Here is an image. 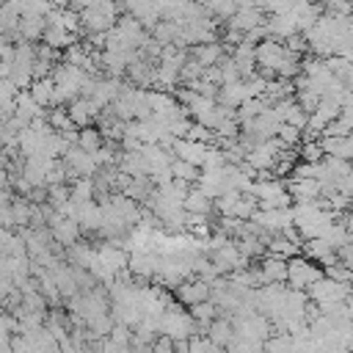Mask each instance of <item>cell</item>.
<instances>
[{
    "label": "cell",
    "instance_id": "1",
    "mask_svg": "<svg viewBox=\"0 0 353 353\" xmlns=\"http://www.w3.org/2000/svg\"><path fill=\"white\" fill-rule=\"evenodd\" d=\"M320 276H325L317 262L309 256V259H301V256H292L287 259V284L295 287V290H309Z\"/></svg>",
    "mask_w": 353,
    "mask_h": 353
},
{
    "label": "cell",
    "instance_id": "2",
    "mask_svg": "<svg viewBox=\"0 0 353 353\" xmlns=\"http://www.w3.org/2000/svg\"><path fill=\"white\" fill-rule=\"evenodd\" d=\"M80 223H77V218H72V215H61V212H52L50 215V234H52V240H58V243H63V245H74L77 240H80Z\"/></svg>",
    "mask_w": 353,
    "mask_h": 353
},
{
    "label": "cell",
    "instance_id": "3",
    "mask_svg": "<svg viewBox=\"0 0 353 353\" xmlns=\"http://www.w3.org/2000/svg\"><path fill=\"white\" fill-rule=\"evenodd\" d=\"M174 295H176V301L179 303H185V306H193V303H199V301H207L210 298V281L207 279H185V281H179L176 287H174Z\"/></svg>",
    "mask_w": 353,
    "mask_h": 353
},
{
    "label": "cell",
    "instance_id": "4",
    "mask_svg": "<svg viewBox=\"0 0 353 353\" xmlns=\"http://www.w3.org/2000/svg\"><path fill=\"white\" fill-rule=\"evenodd\" d=\"M218 347H229V342H232V336H234V323L229 320V317H223V314H218L210 325H207V331H204Z\"/></svg>",
    "mask_w": 353,
    "mask_h": 353
},
{
    "label": "cell",
    "instance_id": "5",
    "mask_svg": "<svg viewBox=\"0 0 353 353\" xmlns=\"http://www.w3.org/2000/svg\"><path fill=\"white\" fill-rule=\"evenodd\" d=\"M190 55H193L204 69H207V66H215V63L223 58V41H215V39H212V41H201L199 47L190 50Z\"/></svg>",
    "mask_w": 353,
    "mask_h": 353
},
{
    "label": "cell",
    "instance_id": "6",
    "mask_svg": "<svg viewBox=\"0 0 353 353\" xmlns=\"http://www.w3.org/2000/svg\"><path fill=\"white\" fill-rule=\"evenodd\" d=\"M28 91H30V97H33L41 108H50V105H52V97H55V80H52V74H47V77H33L30 85H28Z\"/></svg>",
    "mask_w": 353,
    "mask_h": 353
},
{
    "label": "cell",
    "instance_id": "7",
    "mask_svg": "<svg viewBox=\"0 0 353 353\" xmlns=\"http://www.w3.org/2000/svg\"><path fill=\"white\" fill-rule=\"evenodd\" d=\"M182 207H185V212H199V215H207L210 210H212V199L201 190V188H190L188 193H185V199H182Z\"/></svg>",
    "mask_w": 353,
    "mask_h": 353
},
{
    "label": "cell",
    "instance_id": "8",
    "mask_svg": "<svg viewBox=\"0 0 353 353\" xmlns=\"http://www.w3.org/2000/svg\"><path fill=\"white\" fill-rule=\"evenodd\" d=\"M171 176H176V179L193 185V182H199V176H201V165H196V163L182 160V157L174 154V157H171Z\"/></svg>",
    "mask_w": 353,
    "mask_h": 353
},
{
    "label": "cell",
    "instance_id": "9",
    "mask_svg": "<svg viewBox=\"0 0 353 353\" xmlns=\"http://www.w3.org/2000/svg\"><path fill=\"white\" fill-rule=\"evenodd\" d=\"M77 143H80L85 152L94 154L105 141H102V132H99L97 127H80V130H77Z\"/></svg>",
    "mask_w": 353,
    "mask_h": 353
},
{
    "label": "cell",
    "instance_id": "10",
    "mask_svg": "<svg viewBox=\"0 0 353 353\" xmlns=\"http://www.w3.org/2000/svg\"><path fill=\"white\" fill-rule=\"evenodd\" d=\"M94 3H99V0H69V6H72V8H77V11H83V8L94 6Z\"/></svg>",
    "mask_w": 353,
    "mask_h": 353
},
{
    "label": "cell",
    "instance_id": "11",
    "mask_svg": "<svg viewBox=\"0 0 353 353\" xmlns=\"http://www.w3.org/2000/svg\"><path fill=\"white\" fill-rule=\"evenodd\" d=\"M0 163H3V165L8 163V154H6V143H3V141H0Z\"/></svg>",
    "mask_w": 353,
    "mask_h": 353
}]
</instances>
